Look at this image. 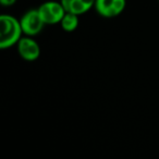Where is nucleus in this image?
I'll list each match as a JSON object with an SVG mask.
<instances>
[{
	"label": "nucleus",
	"instance_id": "nucleus-5",
	"mask_svg": "<svg viewBox=\"0 0 159 159\" xmlns=\"http://www.w3.org/2000/svg\"><path fill=\"white\" fill-rule=\"evenodd\" d=\"M18 51L26 61H34L40 55V48L37 42L31 37H22L18 43Z\"/></svg>",
	"mask_w": 159,
	"mask_h": 159
},
{
	"label": "nucleus",
	"instance_id": "nucleus-3",
	"mask_svg": "<svg viewBox=\"0 0 159 159\" xmlns=\"http://www.w3.org/2000/svg\"><path fill=\"white\" fill-rule=\"evenodd\" d=\"M21 27H22L23 34L27 36H35L42 32L44 29L45 22L43 21L39 11L35 9L30 10L26 13L23 14L20 20Z\"/></svg>",
	"mask_w": 159,
	"mask_h": 159
},
{
	"label": "nucleus",
	"instance_id": "nucleus-1",
	"mask_svg": "<svg viewBox=\"0 0 159 159\" xmlns=\"http://www.w3.org/2000/svg\"><path fill=\"white\" fill-rule=\"evenodd\" d=\"M22 34L20 21L8 14L0 16V48L7 49L18 44Z\"/></svg>",
	"mask_w": 159,
	"mask_h": 159
},
{
	"label": "nucleus",
	"instance_id": "nucleus-2",
	"mask_svg": "<svg viewBox=\"0 0 159 159\" xmlns=\"http://www.w3.org/2000/svg\"><path fill=\"white\" fill-rule=\"evenodd\" d=\"M38 11H39V14L45 24L60 23L66 12L62 3L57 2V1H47V2L43 3L38 8Z\"/></svg>",
	"mask_w": 159,
	"mask_h": 159
},
{
	"label": "nucleus",
	"instance_id": "nucleus-4",
	"mask_svg": "<svg viewBox=\"0 0 159 159\" xmlns=\"http://www.w3.org/2000/svg\"><path fill=\"white\" fill-rule=\"evenodd\" d=\"M94 8L104 18H115L125 8V0H96Z\"/></svg>",
	"mask_w": 159,
	"mask_h": 159
},
{
	"label": "nucleus",
	"instance_id": "nucleus-8",
	"mask_svg": "<svg viewBox=\"0 0 159 159\" xmlns=\"http://www.w3.org/2000/svg\"><path fill=\"white\" fill-rule=\"evenodd\" d=\"M16 2V0H0V3L3 6V7H10V6H13Z\"/></svg>",
	"mask_w": 159,
	"mask_h": 159
},
{
	"label": "nucleus",
	"instance_id": "nucleus-6",
	"mask_svg": "<svg viewBox=\"0 0 159 159\" xmlns=\"http://www.w3.org/2000/svg\"><path fill=\"white\" fill-rule=\"evenodd\" d=\"M96 0H61L63 8L66 12L82 16L95 6Z\"/></svg>",
	"mask_w": 159,
	"mask_h": 159
},
{
	"label": "nucleus",
	"instance_id": "nucleus-7",
	"mask_svg": "<svg viewBox=\"0 0 159 159\" xmlns=\"http://www.w3.org/2000/svg\"><path fill=\"white\" fill-rule=\"evenodd\" d=\"M79 16L77 14L71 13V12H66L64 16L61 20V26L66 32H73L79 26Z\"/></svg>",
	"mask_w": 159,
	"mask_h": 159
}]
</instances>
